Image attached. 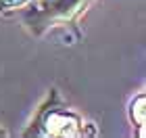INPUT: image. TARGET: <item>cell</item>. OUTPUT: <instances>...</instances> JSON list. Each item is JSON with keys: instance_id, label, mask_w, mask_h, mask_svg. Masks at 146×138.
<instances>
[{"instance_id": "obj_1", "label": "cell", "mask_w": 146, "mask_h": 138, "mask_svg": "<svg viewBox=\"0 0 146 138\" xmlns=\"http://www.w3.org/2000/svg\"><path fill=\"white\" fill-rule=\"evenodd\" d=\"M27 2V0H0V9H13V6H19Z\"/></svg>"}]
</instances>
